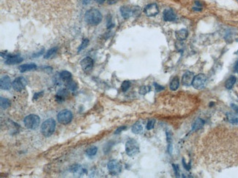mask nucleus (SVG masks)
<instances>
[{"instance_id": "f257e3e1", "label": "nucleus", "mask_w": 238, "mask_h": 178, "mask_svg": "<svg viewBox=\"0 0 238 178\" xmlns=\"http://www.w3.org/2000/svg\"><path fill=\"white\" fill-rule=\"evenodd\" d=\"M102 15L97 9H90L85 14V20L86 23L92 26L98 25L102 20Z\"/></svg>"}, {"instance_id": "f03ea898", "label": "nucleus", "mask_w": 238, "mask_h": 178, "mask_svg": "<svg viewBox=\"0 0 238 178\" xmlns=\"http://www.w3.org/2000/svg\"><path fill=\"white\" fill-rule=\"evenodd\" d=\"M56 129V121L53 118H48L42 123L41 126V132L46 137L51 136Z\"/></svg>"}, {"instance_id": "7ed1b4c3", "label": "nucleus", "mask_w": 238, "mask_h": 178, "mask_svg": "<svg viewBox=\"0 0 238 178\" xmlns=\"http://www.w3.org/2000/svg\"><path fill=\"white\" fill-rule=\"evenodd\" d=\"M40 122V117L38 115L34 114L29 115L23 120V123H24L25 126L27 129H31V130L36 129L39 126Z\"/></svg>"}, {"instance_id": "20e7f679", "label": "nucleus", "mask_w": 238, "mask_h": 178, "mask_svg": "<svg viewBox=\"0 0 238 178\" xmlns=\"http://www.w3.org/2000/svg\"><path fill=\"white\" fill-rule=\"evenodd\" d=\"M125 151L127 155L132 157L139 153V145L134 139H130L125 144Z\"/></svg>"}, {"instance_id": "39448f33", "label": "nucleus", "mask_w": 238, "mask_h": 178, "mask_svg": "<svg viewBox=\"0 0 238 178\" xmlns=\"http://www.w3.org/2000/svg\"><path fill=\"white\" fill-rule=\"evenodd\" d=\"M120 13L124 18H129L133 15H137L140 13V8L138 7H129V6H123L120 8Z\"/></svg>"}, {"instance_id": "423d86ee", "label": "nucleus", "mask_w": 238, "mask_h": 178, "mask_svg": "<svg viewBox=\"0 0 238 178\" xmlns=\"http://www.w3.org/2000/svg\"><path fill=\"white\" fill-rule=\"evenodd\" d=\"M72 119H73V114L68 110H62L57 115V120H58L59 123H60L61 124H68L69 123L71 122Z\"/></svg>"}, {"instance_id": "0eeeda50", "label": "nucleus", "mask_w": 238, "mask_h": 178, "mask_svg": "<svg viewBox=\"0 0 238 178\" xmlns=\"http://www.w3.org/2000/svg\"><path fill=\"white\" fill-rule=\"evenodd\" d=\"M108 170L112 175H117L121 172L123 167L120 162L117 160H111L108 163Z\"/></svg>"}, {"instance_id": "6e6552de", "label": "nucleus", "mask_w": 238, "mask_h": 178, "mask_svg": "<svg viewBox=\"0 0 238 178\" xmlns=\"http://www.w3.org/2000/svg\"><path fill=\"white\" fill-rule=\"evenodd\" d=\"M207 81V77L204 74H199L193 78L192 86L196 89H202L205 87Z\"/></svg>"}, {"instance_id": "1a4fd4ad", "label": "nucleus", "mask_w": 238, "mask_h": 178, "mask_svg": "<svg viewBox=\"0 0 238 178\" xmlns=\"http://www.w3.org/2000/svg\"><path fill=\"white\" fill-rule=\"evenodd\" d=\"M26 85H27V80L23 77H16L12 82V86L13 89L16 91H21L22 90L25 89Z\"/></svg>"}, {"instance_id": "9d476101", "label": "nucleus", "mask_w": 238, "mask_h": 178, "mask_svg": "<svg viewBox=\"0 0 238 178\" xmlns=\"http://www.w3.org/2000/svg\"><path fill=\"white\" fill-rule=\"evenodd\" d=\"M144 13L148 17H154L159 13V9L156 4H150L146 6L144 10Z\"/></svg>"}, {"instance_id": "9b49d317", "label": "nucleus", "mask_w": 238, "mask_h": 178, "mask_svg": "<svg viewBox=\"0 0 238 178\" xmlns=\"http://www.w3.org/2000/svg\"><path fill=\"white\" fill-rule=\"evenodd\" d=\"M4 58H5V64L8 65L19 64L23 61V58L19 56L18 55H4Z\"/></svg>"}, {"instance_id": "f8f14e48", "label": "nucleus", "mask_w": 238, "mask_h": 178, "mask_svg": "<svg viewBox=\"0 0 238 178\" xmlns=\"http://www.w3.org/2000/svg\"><path fill=\"white\" fill-rule=\"evenodd\" d=\"M194 74L190 71H187L183 74L182 77V83L184 86H190L193 83V78H194Z\"/></svg>"}, {"instance_id": "ddd939ff", "label": "nucleus", "mask_w": 238, "mask_h": 178, "mask_svg": "<svg viewBox=\"0 0 238 178\" xmlns=\"http://www.w3.org/2000/svg\"><path fill=\"white\" fill-rule=\"evenodd\" d=\"M93 64L94 61L92 58H90V57H86V58H84L81 61L80 64L82 70L85 72H87L92 70V67H93Z\"/></svg>"}, {"instance_id": "4468645a", "label": "nucleus", "mask_w": 238, "mask_h": 178, "mask_svg": "<svg viewBox=\"0 0 238 178\" xmlns=\"http://www.w3.org/2000/svg\"><path fill=\"white\" fill-rule=\"evenodd\" d=\"M12 86L11 80L8 76H4L1 78L0 80V87L2 90H9L10 89Z\"/></svg>"}, {"instance_id": "2eb2a0df", "label": "nucleus", "mask_w": 238, "mask_h": 178, "mask_svg": "<svg viewBox=\"0 0 238 178\" xmlns=\"http://www.w3.org/2000/svg\"><path fill=\"white\" fill-rule=\"evenodd\" d=\"M164 19L166 21H173L176 19V15L171 9H166L164 12Z\"/></svg>"}, {"instance_id": "dca6fc26", "label": "nucleus", "mask_w": 238, "mask_h": 178, "mask_svg": "<svg viewBox=\"0 0 238 178\" xmlns=\"http://www.w3.org/2000/svg\"><path fill=\"white\" fill-rule=\"evenodd\" d=\"M19 70L21 72H25L28 71H32V70H35L37 69V65L33 63H30V64H22L20 67H18Z\"/></svg>"}, {"instance_id": "f3484780", "label": "nucleus", "mask_w": 238, "mask_h": 178, "mask_svg": "<svg viewBox=\"0 0 238 178\" xmlns=\"http://www.w3.org/2000/svg\"><path fill=\"white\" fill-rule=\"evenodd\" d=\"M188 32L187 29H180V30L175 32L176 37H177V39L180 41L185 40V39L188 37Z\"/></svg>"}, {"instance_id": "a211bd4d", "label": "nucleus", "mask_w": 238, "mask_h": 178, "mask_svg": "<svg viewBox=\"0 0 238 178\" xmlns=\"http://www.w3.org/2000/svg\"><path fill=\"white\" fill-rule=\"evenodd\" d=\"M67 96H68V91L66 89H61L57 92V95H56V100L61 102V101H64Z\"/></svg>"}, {"instance_id": "6ab92c4d", "label": "nucleus", "mask_w": 238, "mask_h": 178, "mask_svg": "<svg viewBox=\"0 0 238 178\" xmlns=\"http://www.w3.org/2000/svg\"><path fill=\"white\" fill-rule=\"evenodd\" d=\"M204 125H205V121L202 119L197 118L194 120V122L192 124V131L196 132V131L199 130L201 128L203 127Z\"/></svg>"}, {"instance_id": "aec40b11", "label": "nucleus", "mask_w": 238, "mask_h": 178, "mask_svg": "<svg viewBox=\"0 0 238 178\" xmlns=\"http://www.w3.org/2000/svg\"><path fill=\"white\" fill-rule=\"evenodd\" d=\"M142 131H143V126H142V124L140 122H136L132 126V132L136 134H139L142 133Z\"/></svg>"}, {"instance_id": "412c9836", "label": "nucleus", "mask_w": 238, "mask_h": 178, "mask_svg": "<svg viewBox=\"0 0 238 178\" xmlns=\"http://www.w3.org/2000/svg\"><path fill=\"white\" fill-rule=\"evenodd\" d=\"M59 77L61 78V80H62L63 81L69 82L70 80H71L72 75L71 73L67 71H62L60 72Z\"/></svg>"}, {"instance_id": "4be33fe9", "label": "nucleus", "mask_w": 238, "mask_h": 178, "mask_svg": "<svg viewBox=\"0 0 238 178\" xmlns=\"http://www.w3.org/2000/svg\"><path fill=\"white\" fill-rule=\"evenodd\" d=\"M179 86H180V80H179L178 77H174L170 83V89L173 91H177L179 88Z\"/></svg>"}, {"instance_id": "5701e85b", "label": "nucleus", "mask_w": 238, "mask_h": 178, "mask_svg": "<svg viewBox=\"0 0 238 178\" xmlns=\"http://www.w3.org/2000/svg\"><path fill=\"white\" fill-rule=\"evenodd\" d=\"M57 47H54V48L49 49L46 53H45V55H44V58H45V59L51 58L57 54Z\"/></svg>"}, {"instance_id": "b1692460", "label": "nucleus", "mask_w": 238, "mask_h": 178, "mask_svg": "<svg viewBox=\"0 0 238 178\" xmlns=\"http://www.w3.org/2000/svg\"><path fill=\"white\" fill-rule=\"evenodd\" d=\"M236 80H237V79H236V77H234V76H231V77H230L229 78L227 79V80L226 81L225 87L227 88V89H231L234 86V85L235 84Z\"/></svg>"}, {"instance_id": "393cba45", "label": "nucleus", "mask_w": 238, "mask_h": 178, "mask_svg": "<svg viewBox=\"0 0 238 178\" xmlns=\"http://www.w3.org/2000/svg\"><path fill=\"white\" fill-rule=\"evenodd\" d=\"M228 120L232 123H238V113H227Z\"/></svg>"}, {"instance_id": "a878e982", "label": "nucleus", "mask_w": 238, "mask_h": 178, "mask_svg": "<svg viewBox=\"0 0 238 178\" xmlns=\"http://www.w3.org/2000/svg\"><path fill=\"white\" fill-rule=\"evenodd\" d=\"M97 152H98V148L95 146H92L90 148H88L86 151V154L88 156H94L96 155Z\"/></svg>"}, {"instance_id": "bb28decb", "label": "nucleus", "mask_w": 238, "mask_h": 178, "mask_svg": "<svg viewBox=\"0 0 238 178\" xmlns=\"http://www.w3.org/2000/svg\"><path fill=\"white\" fill-rule=\"evenodd\" d=\"M0 104H1V107L2 109L8 108L10 105V101L7 98H3V97L0 98Z\"/></svg>"}, {"instance_id": "cd10ccee", "label": "nucleus", "mask_w": 238, "mask_h": 178, "mask_svg": "<svg viewBox=\"0 0 238 178\" xmlns=\"http://www.w3.org/2000/svg\"><path fill=\"white\" fill-rule=\"evenodd\" d=\"M151 91V87L150 86H143L139 89V94H142V95H145L147 93H149V91Z\"/></svg>"}, {"instance_id": "c85d7f7f", "label": "nucleus", "mask_w": 238, "mask_h": 178, "mask_svg": "<svg viewBox=\"0 0 238 178\" xmlns=\"http://www.w3.org/2000/svg\"><path fill=\"white\" fill-rule=\"evenodd\" d=\"M67 87H68L69 89L73 91H76L78 89L77 84L76 83V82L73 81V80H70L69 82H67Z\"/></svg>"}, {"instance_id": "c756f323", "label": "nucleus", "mask_w": 238, "mask_h": 178, "mask_svg": "<svg viewBox=\"0 0 238 178\" xmlns=\"http://www.w3.org/2000/svg\"><path fill=\"white\" fill-rule=\"evenodd\" d=\"M130 87V83L129 81H127V80H125V81H124L123 83H122L121 89L123 92H125V91H127Z\"/></svg>"}, {"instance_id": "7c9ffc66", "label": "nucleus", "mask_w": 238, "mask_h": 178, "mask_svg": "<svg viewBox=\"0 0 238 178\" xmlns=\"http://www.w3.org/2000/svg\"><path fill=\"white\" fill-rule=\"evenodd\" d=\"M89 41L88 39H84L83 42H82V43H81V45L79 46V49H78V52H79V51H81L82 50L85 49V48L88 46V45H89Z\"/></svg>"}, {"instance_id": "2f4dec72", "label": "nucleus", "mask_w": 238, "mask_h": 178, "mask_svg": "<svg viewBox=\"0 0 238 178\" xmlns=\"http://www.w3.org/2000/svg\"><path fill=\"white\" fill-rule=\"evenodd\" d=\"M155 120H149V121L147 122V130H151V129H152L154 128V126H155Z\"/></svg>"}, {"instance_id": "473e14b6", "label": "nucleus", "mask_w": 238, "mask_h": 178, "mask_svg": "<svg viewBox=\"0 0 238 178\" xmlns=\"http://www.w3.org/2000/svg\"><path fill=\"white\" fill-rule=\"evenodd\" d=\"M126 128H127V127H126V126H121V127H120V128H118V129H117V130L115 131V132H114V134H119L121 133V132H123V131L125 130Z\"/></svg>"}, {"instance_id": "72a5a7b5", "label": "nucleus", "mask_w": 238, "mask_h": 178, "mask_svg": "<svg viewBox=\"0 0 238 178\" xmlns=\"http://www.w3.org/2000/svg\"><path fill=\"white\" fill-rule=\"evenodd\" d=\"M154 86H155V90H156L157 92H159V91H162V90L164 89V87H163V86H160V85L157 84V83H154Z\"/></svg>"}, {"instance_id": "f704fd0d", "label": "nucleus", "mask_w": 238, "mask_h": 178, "mask_svg": "<svg viewBox=\"0 0 238 178\" xmlns=\"http://www.w3.org/2000/svg\"><path fill=\"white\" fill-rule=\"evenodd\" d=\"M173 167H174V172H175V174L177 175V177H178L180 175V170H179V167L177 165H173Z\"/></svg>"}, {"instance_id": "c9c22d12", "label": "nucleus", "mask_w": 238, "mask_h": 178, "mask_svg": "<svg viewBox=\"0 0 238 178\" xmlns=\"http://www.w3.org/2000/svg\"><path fill=\"white\" fill-rule=\"evenodd\" d=\"M42 93L43 92H40V93H35V95H34V97H33V99H35V100H36V99H38V98H39L40 96H42Z\"/></svg>"}, {"instance_id": "e433bc0d", "label": "nucleus", "mask_w": 238, "mask_h": 178, "mask_svg": "<svg viewBox=\"0 0 238 178\" xmlns=\"http://www.w3.org/2000/svg\"><path fill=\"white\" fill-rule=\"evenodd\" d=\"M231 107H232V108L233 110L236 112V113H238V106L237 105H236V104H232Z\"/></svg>"}, {"instance_id": "4c0bfd02", "label": "nucleus", "mask_w": 238, "mask_h": 178, "mask_svg": "<svg viewBox=\"0 0 238 178\" xmlns=\"http://www.w3.org/2000/svg\"><path fill=\"white\" fill-rule=\"evenodd\" d=\"M118 1L119 0H108V3L109 4H115V3H117Z\"/></svg>"}, {"instance_id": "58836bf2", "label": "nucleus", "mask_w": 238, "mask_h": 178, "mask_svg": "<svg viewBox=\"0 0 238 178\" xmlns=\"http://www.w3.org/2000/svg\"><path fill=\"white\" fill-rule=\"evenodd\" d=\"M234 71H235L236 72H238V60L236 61L235 65H234Z\"/></svg>"}, {"instance_id": "ea45409f", "label": "nucleus", "mask_w": 238, "mask_h": 178, "mask_svg": "<svg viewBox=\"0 0 238 178\" xmlns=\"http://www.w3.org/2000/svg\"><path fill=\"white\" fill-rule=\"evenodd\" d=\"M95 1H96V2L99 3V4H103V3L105 1V0H95Z\"/></svg>"}, {"instance_id": "a19ab883", "label": "nucleus", "mask_w": 238, "mask_h": 178, "mask_svg": "<svg viewBox=\"0 0 238 178\" xmlns=\"http://www.w3.org/2000/svg\"><path fill=\"white\" fill-rule=\"evenodd\" d=\"M82 1H83V3L84 4H88V3L89 2V1H90V0H82Z\"/></svg>"}, {"instance_id": "79ce46f5", "label": "nucleus", "mask_w": 238, "mask_h": 178, "mask_svg": "<svg viewBox=\"0 0 238 178\" xmlns=\"http://www.w3.org/2000/svg\"><path fill=\"white\" fill-rule=\"evenodd\" d=\"M237 1H238V0H237Z\"/></svg>"}]
</instances>
